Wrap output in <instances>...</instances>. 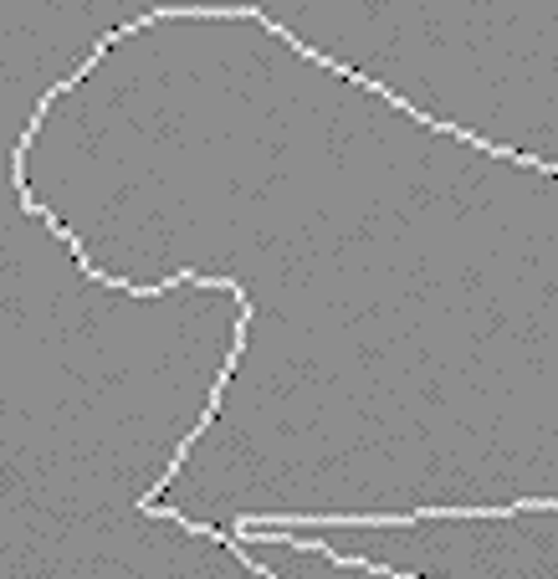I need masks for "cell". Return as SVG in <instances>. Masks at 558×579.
<instances>
[{
  "mask_svg": "<svg viewBox=\"0 0 558 579\" xmlns=\"http://www.w3.org/2000/svg\"><path fill=\"white\" fill-rule=\"evenodd\" d=\"M272 544L313 549V554H323V559L338 564V569H364V574H379V579H420V574H400V569H390V564H374V559H359V554H338V549H328L323 539H292V533H272Z\"/></svg>",
  "mask_w": 558,
  "mask_h": 579,
  "instance_id": "1",
  "label": "cell"
}]
</instances>
